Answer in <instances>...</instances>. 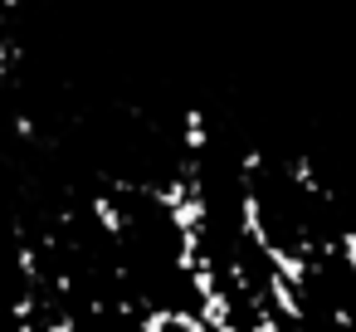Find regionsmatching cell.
Here are the masks:
<instances>
[{"label":"cell","instance_id":"1","mask_svg":"<svg viewBox=\"0 0 356 332\" xmlns=\"http://www.w3.org/2000/svg\"><path fill=\"white\" fill-rule=\"evenodd\" d=\"M88 210H93V220H98V230H103L108 239H127L132 215H127V205H122L118 196H93V200H88Z\"/></svg>","mask_w":356,"mask_h":332},{"label":"cell","instance_id":"2","mask_svg":"<svg viewBox=\"0 0 356 332\" xmlns=\"http://www.w3.org/2000/svg\"><path fill=\"white\" fill-rule=\"evenodd\" d=\"M283 176H288V186H293L298 196H307V200H322V196H327V181L317 176V166H312V157H302V152L283 161Z\"/></svg>","mask_w":356,"mask_h":332},{"label":"cell","instance_id":"3","mask_svg":"<svg viewBox=\"0 0 356 332\" xmlns=\"http://www.w3.org/2000/svg\"><path fill=\"white\" fill-rule=\"evenodd\" d=\"M181 147H186L191 161H200L210 152V118H205V108H186L181 113Z\"/></svg>","mask_w":356,"mask_h":332},{"label":"cell","instance_id":"4","mask_svg":"<svg viewBox=\"0 0 356 332\" xmlns=\"http://www.w3.org/2000/svg\"><path fill=\"white\" fill-rule=\"evenodd\" d=\"M332 254H337V264H341V269L356 278V225H346V230L332 239Z\"/></svg>","mask_w":356,"mask_h":332},{"label":"cell","instance_id":"5","mask_svg":"<svg viewBox=\"0 0 356 332\" xmlns=\"http://www.w3.org/2000/svg\"><path fill=\"white\" fill-rule=\"evenodd\" d=\"M171 332H210V327L200 322V313H195V308H181V303H171Z\"/></svg>","mask_w":356,"mask_h":332},{"label":"cell","instance_id":"6","mask_svg":"<svg viewBox=\"0 0 356 332\" xmlns=\"http://www.w3.org/2000/svg\"><path fill=\"white\" fill-rule=\"evenodd\" d=\"M20 6H30V0H0V10H20Z\"/></svg>","mask_w":356,"mask_h":332}]
</instances>
